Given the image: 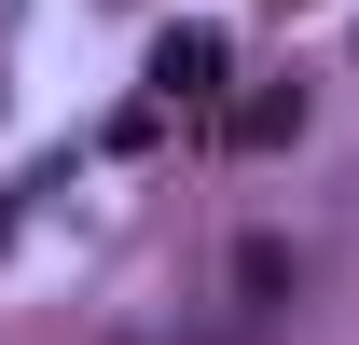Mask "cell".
Here are the masks:
<instances>
[{"mask_svg": "<svg viewBox=\"0 0 359 345\" xmlns=\"http://www.w3.org/2000/svg\"><path fill=\"white\" fill-rule=\"evenodd\" d=\"M152 69H166V97H208V83H222V28H166Z\"/></svg>", "mask_w": 359, "mask_h": 345, "instance_id": "6da1fadb", "label": "cell"}, {"mask_svg": "<svg viewBox=\"0 0 359 345\" xmlns=\"http://www.w3.org/2000/svg\"><path fill=\"white\" fill-rule=\"evenodd\" d=\"M235 290H249V318H276V304H290V249L249 235V249H235Z\"/></svg>", "mask_w": 359, "mask_h": 345, "instance_id": "7a4b0ae2", "label": "cell"}, {"mask_svg": "<svg viewBox=\"0 0 359 345\" xmlns=\"http://www.w3.org/2000/svg\"><path fill=\"white\" fill-rule=\"evenodd\" d=\"M235 138H249V152H276V138H304V97H249V111H235Z\"/></svg>", "mask_w": 359, "mask_h": 345, "instance_id": "3957f363", "label": "cell"}]
</instances>
